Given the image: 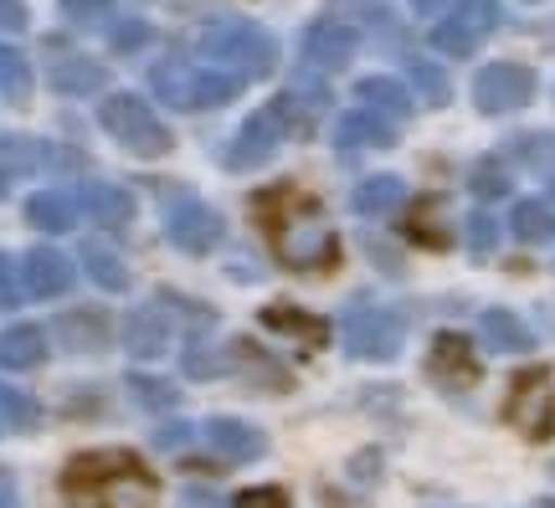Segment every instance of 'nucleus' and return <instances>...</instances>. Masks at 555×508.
<instances>
[{
  "label": "nucleus",
  "mask_w": 555,
  "mask_h": 508,
  "mask_svg": "<svg viewBox=\"0 0 555 508\" xmlns=\"http://www.w3.org/2000/svg\"><path fill=\"white\" fill-rule=\"evenodd\" d=\"M427 370H433V380H442V386L468 391V386H478L483 365H478L474 344H468L463 334H437V339H433V354H427Z\"/></svg>",
  "instance_id": "nucleus-11"
},
{
  "label": "nucleus",
  "mask_w": 555,
  "mask_h": 508,
  "mask_svg": "<svg viewBox=\"0 0 555 508\" xmlns=\"http://www.w3.org/2000/svg\"><path fill=\"white\" fill-rule=\"evenodd\" d=\"M535 99V73L525 62H489L474 78V103L483 114H509Z\"/></svg>",
  "instance_id": "nucleus-8"
},
{
  "label": "nucleus",
  "mask_w": 555,
  "mask_h": 508,
  "mask_svg": "<svg viewBox=\"0 0 555 508\" xmlns=\"http://www.w3.org/2000/svg\"><path fill=\"white\" fill-rule=\"evenodd\" d=\"M5 489H11V478H5V468H0V493H5Z\"/></svg>",
  "instance_id": "nucleus-47"
},
{
  "label": "nucleus",
  "mask_w": 555,
  "mask_h": 508,
  "mask_svg": "<svg viewBox=\"0 0 555 508\" xmlns=\"http://www.w3.org/2000/svg\"><path fill=\"white\" fill-rule=\"evenodd\" d=\"M124 344H129V354H139V360L159 354L165 344H170V324H165V313L159 309L129 313V324H124Z\"/></svg>",
  "instance_id": "nucleus-23"
},
{
  "label": "nucleus",
  "mask_w": 555,
  "mask_h": 508,
  "mask_svg": "<svg viewBox=\"0 0 555 508\" xmlns=\"http://www.w3.org/2000/svg\"><path fill=\"white\" fill-rule=\"evenodd\" d=\"M324 103H330V93H324V88H319V93H304V88H294V93H283V99L273 103V114L283 118V129L309 134V129H314V118L324 114Z\"/></svg>",
  "instance_id": "nucleus-24"
},
{
  "label": "nucleus",
  "mask_w": 555,
  "mask_h": 508,
  "mask_svg": "<svg viewBox=\"0 0 555 508\" xmlns=\"http://www.w3.org/2000/svg\"><path fill=\"white\" fill-rule=\"evenodd\" d=\"M416 11H437V5H442V0H412Z\"/></svg>",
  "instance_id": "nucleus-45"
},
{
  "label": "nucleus",
  "mask_w": 555,
  "mask_h": 508,
  "mask_svg": "<svg viewBox=\"0 0 555 508\" xmlns=\"http://www.w3.org/2000/svg\"><path fill=\"white\" fill-rule=\"evenodd\" d=\"M283 134H288L283 118H278L273 108H262V114H253L242 123V134L232 139V149L221 155V165H227V170H258V165H268V159L278 155Z\"/></svg>",
  "instance_id": "nucleus-10"
},
{
  "label": "nucleus",
  "mask_w": 555,
  "mask_h": 508,
  "mask_svg": "<svg viewBox=\"0 0 555 508\" xmlns=\"http://www.w3.org/2000/svg\"><path fill=\"white\" fill-rule=\"evenodd\" d=\"M401 318L391 309H350L345 313V344L360 360H391L401 350Z\"/></svg>",
  "instance_id": "nucleus-9"
},
{
  "label": "nucleus",
  "mask_w": 555,
  "mask_h": 508,
  "mask_svg": "<svg viewBox=\"0 0 555 508\" xmlns=\"http://www.w3.org/2000/svg\"><path fill=\"white\" fill-rule=\"evenodd\" d=\"M356 57V31L345 26V21H314L309 31H304V62L319 67V73H335L345 62Z\"/></svg>",
  "instance_id": "nucleus-14"
},
{
  "label": "nucleus",
  "mask_w": 555,
  "mask_h": 508,
  "mask_svg": "<svg viewBox=\"0 0 555 508\" xmlns=\"http://www.w3.org/2000/svg\"><path fill=\"white\" fill-rule=\"evenodd\" d=\"M483 339H489L499 354L530 350V329H525L509 309H489V313H483Z\"/></svg>",
  "instance_id": "nucleus-28"
},
{
  "label": "nucleus",
  "mask_w": 555,
  "mask_h": 508,
  "mask_svg": "<svg viewBox=\"0 0 555 508\" xmlns=\"http://www.w3.org/2000/svg\"><path fill=\"white\" fill-rule=\"evenodd\" d=\"M397 200H401V180L397 175H371V180H360L356 185L350 206H356L360 216H386Z\"/></svg>",
  "instance_id": "nucleus-30"
},
{
  "label": "nucleus",
  "mask_w": 555,
  "mask_h": 508,
  "mask_svg": "<svg viewBox=\"0 0 555 508\" xmlns=\"http://www.w3.org/2000/svg\"><path fill=\"white\" fill-rule=\"evenodd\" d=\"M78 257H82V268H88V277H93L99 288H114V294H124V288H129V273H124V262L108 252L103 242H82Z\"/></svg>",
  "instance_id": "nucleus-27"
},
{
  "label": "nucleus",
  "mask_w": 555,
  "mask_h": 508,
  "mask_svg": "<svg viewBox=\"0 0 555 508\" xmlns=\"http://www.w3.org/2000/svg\"><path fill=\"white\" fill-rule=\"evenodd\" d=\"M232 508H288V493L283 489H242Z\"/></svg>",
  "instance_id": "nucleus-37"
},
{
  "label": "nucleus",
  "mask_w": 555,
  "mask_h": 508,
  "mask_svg": "<svg viewBox=\"0 0 555 508\" xmlns=\"http://www.w3.org/2000/svg\"><path fill=\"white\" fill-rule=\"evenodd\" d=\"M474 191H478L483 200H494V196H504L509 185H504V175H499L494 165H478V170H474Z\"/></svg>",
  "instance_id": "nucleus-40"
},
{
  "label": "nucleus",
  "mask_w": 555,
  "mask_h": 508,
  "mask_svg": "<svg viewBox=\"0 0 555 508\" xmlns=\"http://www.w3.org/2000/svg\"><path fill=\"white\" fill-rule=\"evenodd\" d=\"M82 211L93 216L99 226H129L134 221V196L124 185H88L82 191Z\"/></svg>",
  "instance_id": "nucleus-22"
},
{
  "label": "nucleus",
  "mask_w": 555,
  "mask_h": 508,
  "mask_svg": "<svg viewBox=\"0 0 555 508\" xmlns=\"http://www.w3.org/2000/svg\"><path fill=\"white\" fill-rule=\"evenodd\" d=\"M114 11V0H62V16L67 21H103Z\"/></svg>",
  "instance_id": "nucleus-38"
},
{
  "label": "nucleus",
  "mask_w": 555,
  "mask_h": 508,
  "mask_svg": "<svg viewBox=\"0 0 555 508\" xmlns=\"http://www.w3.org/2000/svg\"><path fill=\"white\" fill-rule=\"evenodd\" d=\"M57 334L73 344V350H103V339H108V318L93 309H73L57 318Z\"/></svg>",
  "instance_id": "nucleus-25"
},
{
  "label": "nucleus",
  "mask_w": 555,
  "mask_h": 508,
  "mask_svg": "<svg viewBox=\"0 0 555 508\" xmlns=\"http://www.w3.org/2000/svg\"><path fill=\"white\" fill-rule=\"evenodd\" d=\"M253 216H258V226L268 232L278 262L288 273H330V268H339V236L309 191H298V185L262 191V196H253Z\"/></svg>",
  "instance_id": "nucleus-1"
},
{
  "label": "nucleus",
  "mask_w": 555,
  "mask_h": 508,
  "mask_svg": "<svg viewBox=\"0 0 555 508\" xmlns=\"http://www.w3.org/2000/svg\"><path fill=\"white\" fill-rule=\"evenodd\" d=\"M129 391H134L139 406H155V411H170V406H176V386L150 380V375H129Z\"/></svg>",
  "instance_id": "nucleus-33"
},
{
  "label": "nucleus",
  "mask_w": 555,
  "mask_h": 508,
  "mask_svg": "<svg viewBox=\"0 0 555 508\" xmlns=\"http://www.w3.org/2000/svg\"><path fill=\"white\" fill-rule=\"evenodd\" d=\"M227 360H232V370L247 375V380H253V386H262V391H288V386H294V375L283 370V365H278L262 344H253V339H237V344L227 350Z\"/></svg>",
  "instance_id": "nucleus-17"
},
{
  "label": "nucleus",
  "mask_w": 555,
  "mask_h": 508,
  "mask_svg": "<svg viewBox=\"0 0 555 508\" xmlns=\"http://www.w3.org/2000/svg\"><path fill=\"white\" fill-rule=\"evenodd\" d=\"M144 41V26H124L119 37H114V47H139Z\"/></svg>",
  "instance_id": "nucleus-44"
},
{
  "label": "nucleus",
  "mask_w": 555,
  "mask_h": 508,
  "mask_svg": "<svg viewBox=\"0 0 555 508\" xmlns=\"http://www.w3.org/2000/svg\"><path fill=\"white\" fill-rule=\"evenodd\" d=\"M412 82L422 93V103H448V78L437 73L433 62H412Z\"/></svg>",
  "instance_id": "nucleus-34"
},
{
  "label": "nucleus",
  "mask_w": 555,
  "mask_h": 508,
  "mask_svg": "<svg viewBox=\"0 0 555 508\" xmlns=\"http://www.w3.org/2000/svg\"><path fill=\"white\" fill-rule=\"evenodd\" d=\"M0 196H5V170H0Z\"/></svg>",
  "instance_id": "nucleus-48"
},
{
  "label": "nucleus",
  "mask_w": 555,
  "mask_h": 508,
  "mask_svg": "<svg viewBox=\"0 0 555 508\" xmlns=\"http://www.w3.org/2000/svg\"><path fill=\"white\" fill-rule=\"evenodd\" d=\"M335 11H365V16H371V26H386V5H380V0H335Z\"/></svg>",
  "instance_id": "nucleus-41"
},
{
  "label": "nucleus",
  "mask_w": 555,
  "mask_h": 508,
  "mask_svg": "<svg viewBox=\"0 0 555 508\" xmlns=\"http://www.w3.org/2000/svg\"><path fill=\"white\" fill-rule=\"evenodd\" d=\"M339 149H386L391 139H397V123H386V118H376L371 108H356V114L339 118Z\"/></svg>",
  "instance_id": "nucleus-19"
},
{
  "label": "nucleus",
  "mask_w": 555,
  "mask_h": 508,
  "mask_svg": "<svg viewBox=\"0 0 555 508\" xmlns=\"http://www.w3.org/2000/svg\"><path fill=\"white\" fill-rule=\"evenodd\" d=\"M468 242H474V252H494V242H499V226L489 221V216L478 211L474 221H468Z\"/></svg>",
  "instance_id": "nucleus-39"
},
{
  "label": "nucleus",
  "mask_w": 555,
  "mask_h": 508,
  "mask_svg": "<svg viewBox=\"0 0 555 508\" xmlns=\"http://www.w3.org/2000/svg\"><path fill=\"white\" fill-rule=\"evenodd\" d=\"M0 508H16V504H11V489H5V493H0Z\"/></svg>",
  "instance_id": "nucleus-46"
},
{
  "label": "nucleus",
  "mask_w": 555,
  "mask_h": 508,
  "mask_svg": "<svg viewBox=\"0 0 555 508\" xmlns=\"http://www.w3.org/2000/svg\"><path fill=\"white\" fill-rule=\"evenodd\" d=\"M52 88H62V93H99L103 67L88 57H62V62H52Z\"/></svg>",
  "instance_id": "nucleus-29"
},
{
  "label": "nucleus",
  "mask_w": 555,
  "mask_h": 508,
  "mask_svg": "<svg viewBox=\"0 0 555 508\" xmlns=\"http://www.w3.org/2000/svg\"><path fill=\"white\" fill-rule=\"evenodd\" d=\"M165 236L176 242L180 252H211L221 242V221H217V211H206L201 200H180L176 211H170V221H165Z\"/></svg>",
  "instance_id": "nucleus-12"
},
{
  "label": "nucleus",
  "mask_w": 555,
  "mask_h": 508,
  "mask_svg": "<svg viewBox=\"0 0 555 508\" xmlns=\"http://www.w3.org/2000/svg\"><path fill=\"white\" fill-rule=\"evenodd\" d=\"M401 236L406 242H416V247H427V252H442V247H453V232L442 226V200L437 196H422L406 211V221H401Z\"/></svg>",
  "instance_id": "nucleus-18"
},
{
  "label": "nucleus",
  "mask_w": 555,
  "mask_h": 508,
  "mask_svg": "<svg viewBox=\"0 0 555 508\" xmlns=\"http://www.w3.org/2000/svg\"><path fill=\"white\" fill-rule=\"evenodd\" d=\"M21 88H26V57L0 41V93H21Z\"/></svg>",
  "instance_id": "nucleus-35"
},
{
  "label": "nucleus",
  "mask_w": 555,
  "mask_h": 508,
  "mask_svg": "<svg viewBox=\"0 0 555 508\" xmlns=\"http://www.w3.org/2000/svg\"><path fill=\"white\" fill-rule=\"evenodd\" d=\"M26 221L41 226V232H73V200L62 191H37L26 200Z\"/></svg>",
  "instance_id": "nucleus-26"
},
{
  "label": "nucleus",
  "mask_w": 555,
  "mask_h": 508,
  "mask_svg": "<svg viewBox=\"0 0 555 508\" xmlns=\"http://www.w3.org/2000/svg\"><path fill=\"white\" fill-rule=\"evenodd\" d=\"M499 0H457L448 16L433 26V47L442 57H474L478 41L499 26Z\"/></svg>",
  "instance_id": "nucleus-7"
},
{
  "label": "nucleus",
  "mask_w": 555,
  "mask_h": 508,
  "mask_svg": "<svg viewBox=\"0 0 555 508\" xmlns=\"http://www.w3.org/2000/svg\"><path fill=\"white\" fill-rule=\"evenodd\" d=\"M26 26V5L21 0H0V31H21Z\"/></svg>",
  "instance_id": "nucleus-42"
},
{
  "label": "nucleus",
  "mask_w": 555,
  "mask_h": 508,
  "mask_svg": "<svg viewBox=\"0 0 555 508\" xmlns=\"http://www.w3.org/2000/svg\"><path fill=\"white\" fill-rule=\"evenodd\" d=\"M258 318H262V329L288 334L298 350H324V344H330V324H324V318H314V313L294 309V303H268Z\"/></svg>",
  "instance_id": "nucleus-16"
},
{
  "label": "nucleus",
  "mask_w": 555,
  "mask_h": 508,
  "mask_svg": "<svg viewBox=\"0 0 555 508\" xmlns=\"http://www.w3.org/2000/svg\"><path fill=\"white\" fill-rule=\"evenodd\" d=\"M196 437L201 447H211L221 463H253V457H262V431L247 427V421H232V416H211Z\"/></svg>",
  "instance_id": "nucleus-13"
},
{
  "label": "nucleus",
  "mask_w": 555,
  "mask_h": 508,
  "mask_svg": "<svg viewBox=\"0 0 555 508\" xmlns=\"http://www.w3.org/2000/svg\"><path fill=\"white\" fill-rule=\"evenodd\" d=\"M206 52H211V62H232L242 82H247V78H268V73L278 67V41L268 37L262 26H247V21H232V26L211 31Z\"/></svg>",
  "instance_id": "nucleus-6"
},
{
  "label": "nucleus",
  "mask_w": 555,
  "mask_h": 508,
  "mask_svg": "<svg viewBox=\"0 0 555 508\" xmlns=\"http://www.w3.org/2000/svg\"><path fill=\"white\" fill-rule=\"evenodd\" d=\"M99 123L119 139L124 149H134V155H165V149H170V129L159 123L155 108L139 99V93H114V99H103Z\"/></svg>",
  "instance_id": "nucleus-5"
},
{
  "label": "nucleus",
  "mask_w": 555,
  "mask_h": 508,
  "mask_svg": "<svg viewBox=\"0 0 555 508\" xmlns=\"http://www.w3.org/2000/svg\"><path fill=\"white\" fill-rule=\"evenodd\" d=\"M21 283H26V294L31 298H57L73 288V262L52 247H31L26 262H21Z\"/></svg>",
  "instance_id": "nucleus-15"
},
{
  "label": "nucleus",
  "mask_w": 555,
  "mask_h": 508,
  "mask_svg": "<svg viewBox=\"0 0 555 508\" xmlns=\"http://www.w3.org/2000/svg\"><path fill=\"white\" fill-rule=\"evenodd\" d=\"M16 303V268H11V257H0V309H11Z\"/></svg>",
  "instance_id": "nucleus-43"
},
{
  "label": "nucleus",
  "mask_w": 555,
  "mask_h": 508,
  "mask_svg": "<svg viewBox=\"0 0 555 508\" xmlns=\"http://www.w3.org/2000/svg\"><path fill=\"white\" fill-rule=\"evenodd\" d=\"M356 103L371 108L376 118H386V123H397V118L412 114V93H406L397 78H365L356 88Z\"/></svg>",
  "instance_id": "nucleus-21"
},
{
  "label": "nucleus",
  "mask_w": 555,
  "mask_h": 508,
  "mask_svg": "<svg viewBox=\"0 0 555 508\" xmlns=\"http://www.w3.org/2000/svg\"><path fill=\"white\" fill-rule=\"evenodd\" d=\"M227 365H232V360H217L206 344H191V350H185V375H221Z\"/></svg>",
  "instance_id": "nucleus-36"
},
{
  "label": "nucleus",
  "mask_w": 555,
  "mask_h": 508,
  "mask_svg": "<svg viewBox=\"0 0 555 508\" xmlns=\"http://www.w3.org/2000/svg\"><path fill=\"white\" fill-rule=\"evenodd\" d=\"M37 401L26 391H11V386H0V431H31L37 427Z\"/></svg>",
  "instance_id": "nucleus-32"
},
{
  "label": "nucleus",
  "mask_w": 555,
  "mask_h": 508,
  "mask_svg": "<svg viewBox=\"0 0 555 508\" xmlns=\"http://www.w3.org/2000/svg\"><path fill=\"white\" fill-rule=\"evenodd\" d=\"M47 360V339L37 324H11L0 334V370H37Z\"/></svg>",
  "instance_id": "nucleus-20"
},
{
  "label": "nucleus",
  "mask_w": 555,
  "mask_h": 508,
  "mask_svg": "<svg viewBox=\"0 0 555 508\" xmlns=\"http://www.w3.org/2000/svg\"><path fill=\"white\" fill-rule=\"evenodd\" d=\"M509 226H515V236H519V242H530V247L555 242V211H551V206H540V200H519Z\"/></svg>",
  "instance_id": "nucleus-31"
},
{
  "label": "nucleus",
  "mask_w": 555,
  "mask_h": 508,
  "mask_svg": "<svg viewBox=\"0 0 555 508\" xmlns=\"http://www.w3.org/2000/svg\"><path fill=\"white\" fill-rule=\"evenodd\" d=\"M155 472L124 447L78 452L62 468L67 508H155Z\"/></svg>",
  "instance_id": "nucleus-2"
},
{
  "label": "nucleus",
  "mask_w": 555,
  "mask_h": 508,
  "mask_svg": "<svg viewBox=\"0 0 555 508\" xmlns=\"http://www.w3.org/2000/svg\"><path fill=\"white\" fill-rule=\"evenodd\" d=\"M155 93L176 108H221V103L237 99L242 78L237 73H211V67H185V62H159L155 73Z\"/></svg>",
  "instance_id": "nucleus-3"
},
{
  "label": "nucleus",
  "mask_w": 555,
  "mask_h": 508,
  "mask_svg": "<svg viewBox=\"0 0 555 508\" xmlns=\"http://www.w3.org/2000/svg\"><path fill=\"white\" fill-rule=\"evenodd\" d=\"M504 421L530 437V442H551L555 437V375L545 365H530L509 380V395H504Z\"/></svg>",
  "instance_id": "nucleus-4"
}]
</instances>
